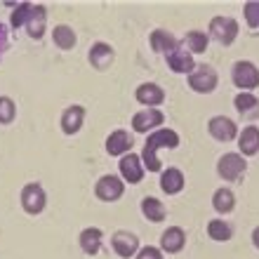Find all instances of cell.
Returning a JSON list of instances; mask_svg holds the SVG:
<instances>
[{"label": "cell", "mask_w": 259, "mask_h": 259, "mask_svg": "<svg viewBox=\"0 0 259 259\" xmlns=\"http://www.w3.org/2000/svg\"><path fill=\"white\" fill-rule=\"evenodd\" d=\"M247 170V160L240 153H224L217 163L219 177L226 182H238V177H243Z\"/></svg>", "instance_id": "5b68a950"}, {"label": "cell", "mask_w": 259, "mask_h": 259, "mask_svg": "<svg viewBox=\"0 0 259 259\" xmlns=\"http://www.w3.org/2000/svg\"><path fill=\"white\" fill-rule=\"evenodd\" d=\"M52 40H55V45L59 50H73L75 48V31L71 26H66V24H59V26H55V31H52Z\"/></svg>", "instance_id": "4316f807"}, {"label": "cell", "mask_w": 259, "mask_h": 259, "mask_svg": "<svg viewBox=\"0 0 259 259\" xmlns=\"http://www.w3.org/2000/svg\"><path fill=\"white\" fill-rule=\"evenodd\" d=\"M238 149L240 156H257L259 153V127L257 125H245L238 135Z\"/></svg>", "instance_id": "ffe728a7"}, {"label": "cell", "mask_w": 259, "mask_h": 259, "mask_svg": "<svg viewBox=\"0 0 259 259\" xmlns=\"http://www.w3.org/2000/svg\"><path fill=\"white\" fill-rule=\"evenodd\" d=\"M165 59H167L170 71H175V73H186V75H189V73H193V68L198 66V64L193 62V55H191V52H186L182 45L172 50Z\"/></svg>", "instance_id": "5bb4252c"}, {"label": "cell", "mask_w": 259, "mask_h": 259, "mask_svg": "<svg viewBox=\"0 0 259 259\" xmlns=\"http://www.w3.org/2000/svg\"><path fill=\"white\" fill-rule=\"evenodd\" d=\"M45 205H48V196H45V189H42L40 184H35V182H31V184H26L24 189H21V207L28 212V214H40L42 210H45Z\"/></svg>", "instance_id": "8992f818"}, {"label": "cell", "mask_w": 259, "mask_h": 259, "mask_svg": "<svg viewBox=\"0 0 259 259\" xmlns=\"http://www.w3.org/2000/svg\"><path fill=\"white\" fill-rule=\"evenodd\" d=\"M111 247L118 257L130 259V257H137V252L142 250L139 247V238H137L132 231H116L111 236Z\"/></svg>", "instance_id": "30bf717a"}, {"label": "cell", "mask_w": 259, "mask_h": 259, "mask_svg": "<svg viewBox=\"0 0 259 259\" xmlns=\"http://www.w3.org/2000/svg\"><path fill=\"white\" fill-rule=\"evenodd\" d=\"M184 245H186V233H184V229H179V226L165 229L163 236H160V250H163V252L177 254L184 250Z\"/></svg>", "instance_id": "e0dca14e"}, {"label": "cell", "mask_w": 259, "mask_h": 259, "mask_svg": "<svg viewBox=\"0 0 259 259\" xmlns=\"http://www.w3.org/2000/svg\"><path fill=\"white\" fill-rule=\"evenodd\" d=\"M90 64L97 68V71H106V68L113 64V59H116V52H113V48H111L109 42H95L92 48H90V55H88Z\"/></svg>", "instance_id": "9a60e30c"}, {"label": "cell", "mask_w": 259, "mask_h": 259, "mask_svg": "<svg viewBox=\"0 0 259 259\" xmlns=\"http://www.w3.org/2000/svg\"><path fill=\"white\" fill-rule=\"evenodd\" d=\"M231 80L240 92H252V90L259 88V68L247 59L236 62L231 68Z\"/></svg>", "instance_id": "7a4b0ae2"}, {"label": "cell", "mask_w": 259, "mask_h": 259, "mask_svg": "<svg viewBox=\"0 0 259 259\" xmlns=\"http://www.w3.org/2000/svg\"><path fill=\"white\" fill-rule=\"evenodd\" d=\"M179 146V135L170 127L156 130L146 137L144 142V151H142V163L146 172H160L163 170V163L158 158V151L160 149H177Z\"/></svg>", "instance_id": "6da1fadb"}, {"label": "cell", "mask_w": 259, "mask_h": 259, "mask_svg": "<svg viewBox=\"0 0 259 259\" xmlns=\"http://www.w3.org/2000/svg\"><path fill=\"white\" fill-rule=\"evenodd\" d=\"M233 106H236V111L240 116L250 118V120L259 118V99L252 92H238V97L233 99Z\"/></svg>", "instance_id": "603a6c76"}, {"label": "cell", "mask_w": 259, "mask_h": 259, "mask_svg": "<svg viewBox=\"0 0 259 259\" xmlns=\"http://www.w3.org/2000/svg\"><path fill=\"white\" fill-rule=\"evenodd\" d=\"M142 212H144V217L149 219V222H153V224H158V222H163V219L167 217L165 205L160 203L158 198H153V196H146L142 200Z\"/></svg>", "instance_id": "484cf974"}, {"label": "cell", "mask_w": 259, "mask_h": 259, "mask_svg": "<svg viewBox=\"0 0 259 259\" xmlns=\"http://www.w3.org/2000/svg\"><path fill=\"white\" fill-rule=\"evenodd\" d=\"M207 132H210L212 139L226 144V142H233V139L238 137V125L226 116H214V118H210V123H207Z\"/></svg>", "instance_id": "9c48e42d"}, {"label": "cell", "mask_w": 259, "mask_h": 259, "mask_svg": "<svg viewBox=\"0 0 259 259\" xmlns=\"http://www.w3.org/2000/svg\"><path fill=\"white\" fill-rule=\"evenodd\" d=\"M31 12H33V5H31V3H17V5H14V14H12V26L14 28L26 26L28 19H31Z\"/></svg>", "instance_id": "f1b7e54d"}, {"label": "cell", "mask_w": 259, "mask_h": 259, "mask_svg": "<svg viewBox=\"0 0 259 259\" xmlns=\"http://www.w3.org/2000/svg\"><path fill=\"white\" fill-rule=\"evenodd\" d=\"M45 28H48V10H45V5H33L31 19L26 24V33L33 40H40L42 35H45Z\"/></svg>", "instance_id": "7402d4cb"}, {"label": "cell", "mask_w": 259, "mask_h": 259, "mask_svg": "<svg viewBox=\"0 0 259 259\" xmlns=\"http://www.w3.org/2000/svg\"><path fill=\"white\" fill-rule=\"evenodd\" d=\"M135 259H163V250L156 247V245H146V247H142V250L137 252Z\"/></svg>", "instance_id": "1f68e13d"}, {"label": "cell", "mask_w": 259, "mask_h": 259, "mask_svg": "<svg viewBox=\"0 0 259 259\" xmlns=\"http://www.w3.org/2000/svg\"><path fill=\"white\" fill-rule=\"evenodd\" d=\"M210 38L219 42V45H233V40L238 38V21L233 17H212L210 19Z\"/></svg>", "instance_id": "277c9868"}, {"label": "cell", "mask_w": 259, "mask_h": 259, "mask_svg": "<svg viewBox=\"0 0 259 259\" xmlns=\"http://www.w3.org/2000/svg\"><path fill=\"white\" fill-rule=\"evenodd\" d=\"M163 123H165V113L160 109H142L132 116V132L146 135L151 130L160 127Z\"/></svg>", "instance_id": "ba28073f"}, {"label": "cell", "mask_w": 259, "mask_h": 259, "mask_svg": "<svg viewBox=\"0 0 259 259\" xmlns=\"http://www.w3.org/2000/svg\"><path fill=\"white\" fill-rule=\"evenodd\" d=\"M207 42H210V35L203 33V31H189L182 40V48L191 55H203L207 52Z\"/></svg>", "instance_id": "cb8c5ba5"}, {"label": "cell", "mask_w": 259, "mask_h": 259, "mask_svg": "<svg viewBox=\"0 0 259 259\" xmlns=\"http://www.w3.org/2000/svg\"><path fill=\"white\" fill-rule=\"evenodd\" d=\"M123 191H125V182L120 177H116V175H104V177H99V182L95 186V196L99 200H104V203H113L118 198H123Z\"/></svg>", "instance_id": "52a82bcc"}, {"label": "cell", "mask_w": 259, "mask_h": 259, "mask_svg": "<svg viewBox=\"0 0 259 259\" xmlns=\"http://www.w3.org/2000/svg\"><path fill=\"white\" fill-rule=\"evenodd\" d=\"M207 236L212 240H217V243H226V240H231L233 229L224 219H212L210 224H207Z\"/></svg>", "instance_id": "83f0119b"}, {"label": "cell", "mask_w": 259, "mask_h": 259, "mask_svg": "<svg viewBox=\"0 0 259 259\" xmlns=\"http://www.w3.org/2000/svg\"><path fill=\"white\" fill-rule=\"evenodd\" d=\"M135 99L139 104H144L146 109H158L165 102V90L156 82H142L135 92Z\"/></svg>", "instance_id": "7c38bea8"}, {"label": "cell", "mask_w": 259, "mask_h": 259, "mask_svg": "<svg viewBox=\"0 0 259 259\" xmlns=\"http://www.w3.org/2000/svg\"><path fill=\"white\" fill-rule=\"evenodd\" d=\"M85 123V109L80 104H71L66 111L62 113V132L64 135H78Z\"/></svg>", "instance_id": "2e32d148"}, {"label": "cell", "mask_w": 259, "mask_h": 259, "mask_svg": "<svg viewBox=\"0 0 259 259\" xmlns=\"http://www.w3.org/2000/svg\"><path fill=\"white\" fill-rule=\"evenodd\" d=\"M135 146V137L125 132V130H113L109 137H106V153L109 156H127L130 149Z\"/></svg>", "instance_id": "4fadbf2b"}, {"label": "cell", "mask_w": 259, "mask_h": 259, "mask_svg": "<svg viewBox=\"0 0 259 259\" xmlns=\"http://www.w3.org/2000/svg\"><path fill=\"white\" fill-rule=\"evenodd\" d=\"M252 245L259 250V226H257V229H254V231H252Z\"/></svg>", "instance_id": "d6a6232c"}, {"label": "cell", "mask_w": 259, "mask_h": 259, "mask_svg": "<svg viewBox=\"0 0 259 259\" xmlns=\"http://www.w3.org/2000/svg\"><path fill=\"white\" fill-rule=\"evenodd\" d=\"M118 170H120V179H123V182H127V184H139L144 177L142 156H137V153L123 156L120 163H118Z\"/></svg>", "instance_id": "8fae6325"}, {"label": "cell", "mask_w": 259, "mask_h": 259, "mask_svg": "<svg viewBox=\"0 0 259 259\" xmlns=\"http://www.w3.org/2000/svg\"><path fill=\"white\" fill-rule=\"evenodd\" d=\"M243 14H245V21L250 28H259V0H250L243 7Z\"/></svg>", "instance_id": "4dcf8cb0"}, {"label": "cell", "mask_w": 259, "mask_h": 259, "mask_svg": "<svg viewBox=\"0 0 259 259\" xmlns=\"http://www.w3.org/2000/svg\"><path fill=\"white\" fill-rule=\"evenodd\" d=\"M212 207H214V212H219V214L233 212V207H236V196H233L231 189H226V186L217 189L214 196H212Z\"/></svg>", "instance_id": "d4e9b609"}, {"label": "cell", "mask_w": 259, "mask_h": 259, "mask_svg": "<svg viewBox=\"0 0 259 259\" xmlns=\"http://www.w3.org/2000/svg\"><path fill=\"white\" fill-rule=\"evenodd\" d=\"M5 50H7V48H0V57H3V52H5Z\"/></svg>", "instance_id": "836d02e7"}, {"label": "cell", "mask_w": 259, "mask_h": 259, "mask_svg": "<svg viewBox=\"0 0 259 259\" xmlns=\"http://www.w3.org/2000/svg\"><path fill=\"white\" fill-rule=\"evenodd\" d=\"M102 240H104V233H102V229H97V226H88V229H82L80 236H78L80 250L85 254H90V257L99 254V250H102Z\"/></svg>", "instance_id": "d6986e66"}, {"label": "cell", "mask_w": 259, "mask_h": 259, "mask_svg": "<svg viewBox=\"0 0 259 259\" xmlns=\"http://www.w3.org/2000/svg\"><path fill=\"white\" fill-rule=\"evenodd\" d=\"M186 179H184V172L179 167H167V170L160 172V189H163L167 196H177L182 189H184Z\"/></svg>", "instance_id": "44dd1931"}, {"label": "cell", "mask_w": 259, "mask_h": 259, "mask_svg": "<svg viewBox=\"0 0 259 259\" xmlns=\"http://www.w3.org/2000/svg\"><path fill=\"white\" fill-rule=\"evenodd\" d=\"M219 85V75L210 64H200L193 68V73H189V88L198 95H210Z\"/></svg>", "instance_id": "3957f363"}, {"label": "cell", "mask_w": 259, "mask_h": 259, "mask_svg": "<svg viewBox=\"0 0 259 259\" xmlns=\"http://www.w3.org/2000/svg\"><path fill=\"white\" fill-rule=\"evenodd\" d=\"M149 42H151V50L158 52V55H170L175 48H179V40L170 31H165V28H156V31H151L149 35Z\"/></svg>", "instance_id": "ac0fdd59"}, {"label": "cell", "mask_w": 259, "mask_h": 259, "mask_svg": "<svg viewBox=\"0 0 259 259\" xmlns=\"http://www.w3.org/2000/svg\"><path fill=\"white\" fill-rule=\"evenodd\" d=\"M14 116H17V104L10 97H0V125L12 123Z\"/></svg>", "instance_id": "f546056e"}]
</instances>
